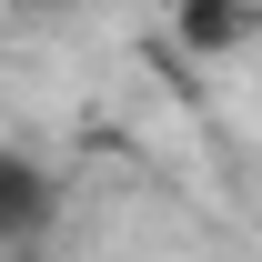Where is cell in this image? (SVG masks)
<instances>
[{
    "mask_svg": "<svg viewBox=\"0 0 262 262\" xmlns=\"http://www.w3.org/2000/svg\"><path fill=\"white\" fill-rule=\"evenodd\" d=\"M0 262H40V252H0Z\"/></svg>",
    "mask_w": 262,
    "mask_h": 262,
    "instance_id": "3",
    "label": "cell"
},
{
    "mask_svg": "<svg viewBox=\"0 0 262 262\" xmlns=\"http://www.w3.org/2000/svg\"><path fill=\"white\" fill-rule=\"evenodd\" d=\"M51 212H61L51 162H31L20 141H0V252H31L40 232H51Z\"/></svg>",
    "mask_w": 262,
    "mask_h": 262,
    "instance_id": "1",
    "label": "cell"
},
{
    "mask_svg": "<svg viewBox=\"0 0 262 262\" xmlns=\"http://www.w3.org/2000/svg\"><path fill=\"white\" fill-rule=\"evenodd\" d=\"M182 51H242L252 40V0H171Z\"/></svg>",
    "mask_w": 262,
    "mask_h": 262,
    "instance_id": "2",
    "label": "cell"
}]
</instances>
